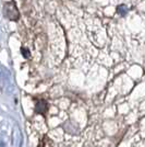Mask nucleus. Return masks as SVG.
Returning <instances> with one entry per match:
<instances>
[{"mask_svg":"<svg viewBox=\"0 0 145 147\" xmlns=\"http://www.w3.org/2000/svg\"><path fill=\"white\" fill-rule=\"evenodd\" d=\"M48 109V104L45 100H38L35 105V111L38 114H44L46 113V111Z\"/></svg>","mask_w":145,"mask_h":147,"instance_id":"nucleus-2","label":"nucleus"},{"mask_svg":"<svg viewBox=\"0 0 145 147\" xmlns=\"http://www.w3.org/2000/svg\"><path fill=\"white\" fill-rule=\"evenodd\" d=\"M3 10H5V14H6V17L8 19H10V20H14V21H17V20L19 19V17H20L18 7H17V5H15V2H14V1L7 2L6 5H5Z\"/></svg>","mask_w":145,"mask_h":147,"instance_id":"nucleus-1","label":"nucleus"},{"mask_svg":"<svg viewBox=\"0 0 145 147\" xmlns=\"http://www.w3.org/2000/svg\"><path fill=\"white\" fill-rule=\"evenodd\" d=\"M128 11H129V9L126 5H120V6L117 7V12H118V14H120L121 17H124L128 13Z\"/></svg>","mask_w":145,"mask_h":147,"instance_id":"nucleus-3","label":"nucleus"},{"mask_svg":"<svg viewBox=\"0 0 145 147\" xmlns=\"http://www.w3.org/2000/svg\"><path fill=\"white\" fill-rule=\"evenodd\" d=\"M22 52H23V56H24V57H27V58L30 57V54H29L30 52H29V49H22Z\"/></svg>","mask_w":145,"mask_h":147,"instance_id":"nucleus-4","label":"nucleus"}]
</instances>
